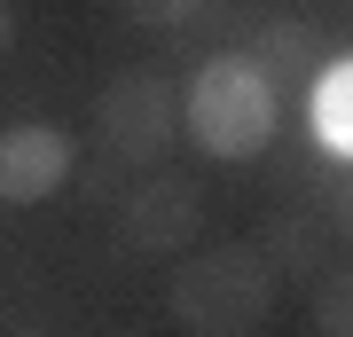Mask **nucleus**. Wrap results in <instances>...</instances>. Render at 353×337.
Listing matches in <instances>:
<instances>
[{"label":"nucleus","instance_id":"obj_13","mask_svg":"<svg viewBox=\"0 0 353 337\" xmlns=\"http://www.w3.org/2000/svg\"><path fill=\"white\" fill-rule=\"evenodd\" d=\"M8 39H16V8L0 0V48H8Z\"/></svg>","mask_w":353,"mask_h":337},{"label":"nucleus","instance_id":"obj_7","mask_svg":"<svg viewBox=\"0 0 353 337\" xmlns=\"http://www.w3.org/2000/svg\"><path fill=\"white\" fill-rule=\"evenodd\" d=\"M252 243L267 251V267H275L283 283H314L338 236H330V220L314 212V204H283V212L267 220V236H252Z\"/></svg>","mask_w":353,"mask_h":337},{"label":"nucleus","instance_id":"obj_8","mask_svg":"<svg viewBox=\"0 0 353 337\" xmlns=\"http://www.w3.org/2000/svg\"><path fill=\"white\" fill-rule=\"evenodd\" d=\"M306 134L338 165H353V55H330L306 87Z\"/></svg>","mask_w":353,"mask_h":337},{"label":"nucleus","instance_id":"obj_3","mask_svg":"<svg viewBox=\"0 0 353 337\" xmlns=\"http://www.w3.org/2000/svg\"><path fill=\"white\" fill-rule=\"evenodd\" d=\"M181 141V87L165 71H118L94 94V157H110L118 173H141Z\"/></svg>","mask_w":353,"mask_h":337},{"label":"nucleus","instance_id":"obj_2","mask_svg":"<svg viewBox=\"0 0 353 337\" xmlns=\"http://www.w3.org/2000/svg\"><path fill=\"white\" fill-rule=\"evenodd\" d=\"M181 134L220 165L267 157L283 134V94L267 87L252 55H196L189 87H181Z\"/></svg>","mask_w":353,"mask_h":337},{"label":"nucleus","instance_id":"obj_11","mask_svg":"<svg viewBox=\"0 0 353 337\" xmlns=\"http://www.w3.org/2000/svg\"><path fill=\"white\" fill-rule=\"evenodd\" d=\"M322 220H330V236H338L345 251H353V165L338 181H330V196H322Z\"/></svg>","mask_w":353,"mask_h":337},{"label":"nucleus","instance_id":"obj_6","mask_svg":"<svg viewBox=\"0 0 353 337\" xmlns=\"http://www.w3.org/2000/svg\"><path fill=\"white\" fill-rule=\"evenodd\" d=\"M243 55L267 71V87H275V94H306V87H314V71L330 63V32H322L306 8H275V16H259V24H252Z\"/></svg>","mask_w":353,"mask_h":337},{"label":"nucleus","instance_id":"obj_1","mask_svg":"<svg viewBox=\"0 0 353 337\" xmlns=\"http://www.w3.org/2000/svg\"><path fill=\"white\" fill-rule=\"evenodd\" d=\"M275 290L283 275L267 267V251L243 236V243H204L173 267L165 283V306L189 337H259L275 322Z\"/></svg>","mask_w":353,"mask_h":337},{"label":"nucleus","instance_id":"obj_10","mask_svg":"<svg viewBox=\"0 0 353 337\" xmlns=\"http://www.w3.org/2000/svg\"><path fill=\"white\" fill-rule=\"evenodd\" d=\"M126 24H141V32H189L196 16H204V0H110Z\"/></svg>","mask_w":353,"mask_h":337},{"label":"nucleus","instance_id":"obj_5","mask_svg":"<svg viewBox=\"0 0 353 337\" xmlns=\"http://www.w3.org/2000/svg\"><path fill=\"white\" fill-rule=\"evenodd\" d=\"M79 173V141L48 118H24L0 134V204H48Z\"/></svg>","mask_w":353,"mask_h":337},{"label":"nucleus","instance_id":"obj_12","mask_svg":"<svg viewBox=\"0 0 353 337\" xmlns=\"http://www.w3.org/2000/svg\"><path fill=\"white\" fill-rule=\"evenodd\" d=\"M87 188H94V196H118V165L94 157V165H87Z\"/></svg>","mask_w":353,"mask_h":337},{"label":"nucleus","instance_id":"obj_9","mask_svg":"<svg viewBox=\"0 0 353 337\" xmlns=\"http://www.w3.org/2000/svg\"><path fill=\"white\" fill-rule=\"evenodd\" d=\"M306 290H314V329H322V337H353V267L314 275Z\"/></svg>","mask_w":353,"mask_h":337},{"label":"nucleus","instance_id":"obj_4","mask_svg":"<svg viewBox=\"0 0 353 337\" xmlns=\"http://www.w3.org/2000/svg\"><path fill=\"white\" fill-rule=\"evenodd\" d=\"M204 181L196 173H141L126 196H118V243L134 259H181L204 236Z\"/></svg>","mask_w":353,"mask_h":337},{"label":"nucleus","instance_id":"obj_14","mask_svg":"<svg viewBox=\"0 0 353 337\" xmlns=\"http://www.w3.org/2000/svg\"><path fill=\"white\" fill-rule=\"evenodd\" d=\"M338 8H345V24H353V0H338Z\"/></svg>","mask_w":353,"mask_h":337}]
</instances>
